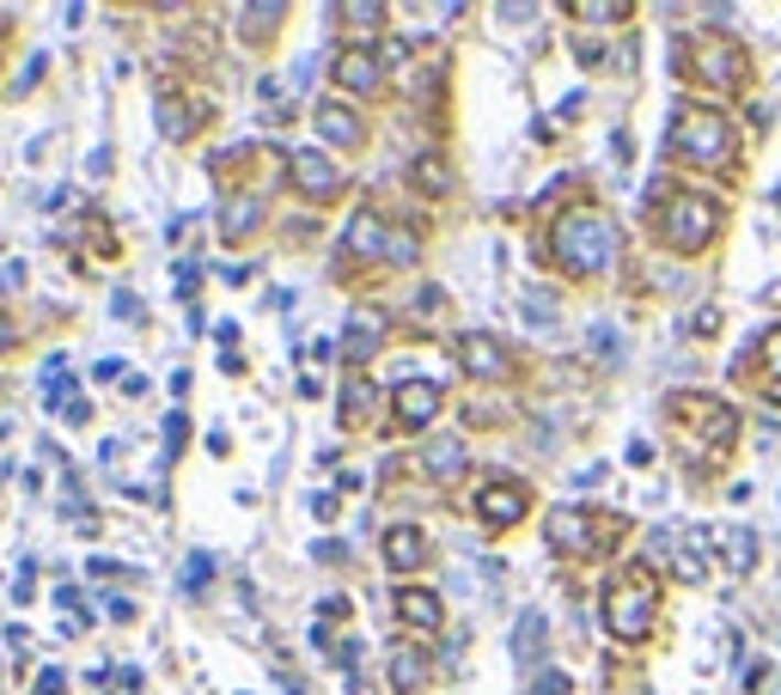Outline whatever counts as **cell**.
<instances>
[{"label": "cell", "instance_id": "3", "mask_svg": "<svg viewBox=\"0 0 781 695\" xmlns=\"http://www.w3.org/2000/svg\"><path fill=\"white\" fill-rule=\"evenodd\" d=\"M672 146L684 159H696V165H720V159L733 153V129H727V117H715V110L677 105L672 110Z\"/></svg>", "mask_w": 781, "mask_h": 695}, {"label": "cell", "instance_id": "28", "mask_svg": "<svg viewBox=\"0 0 781 695\" xmlns=\"http://www.w3.org/2000/svg\"><path fill=\"white\" fill-rule=\"evenodd\" d=\"M568 13H574V19H586V25H617V19L629 13V7H622V0H574Z\"/></svg>", "mask_w": 781, "mask_h": 695}, {"label": "cell", "instance_id": "19", "mask_svg": "<svg viewBox=\"0 0 781 695\" xmlns=\"http://www.w3.org/2000/svg\"><path fill=\"white\" fill-rule=\"evenodd\" d=\"M708 555H715L708 525H690L684 543H677V574H684V579H708Z\"/></svg>", "mask_w": 781, "mask_h": 695}, {"label": "cell", "instance_id": "20", "mask_svg": "<svg viewBox=\"0 0 781 695\" xmlns=\"http://www.w3.org/2000/svg\"><path fill=\"white\" fill-rule=\"evenodd\" d=\"M720 550H727V574H751L757 555H763L751 525H727V531H720Z\"/></svg>", "mask_w": 781, "mask_h": 695}, {"label": "cell", "instance_id": "13", "mask_svg": "<svg viewBox=\"0 0 781 695\" xmlns=\"http://www.w3.org/2000/svg\"><path fill=\"white\" fill-rule=\"evenodd\" d=\"M422 562H427L422 525H391L384 531V567H391V574H415Z\"/></svg>", "mask_w": 781, "mask_h": 695}, {"label": "cell", "instance_id": "30", "mask_svg": "<svg viewBox=\"0 0 781 695\" xmlns=\"http://www.w3.org/2000/svg\"><path fill=\"white\" fill-rule=\"evenodd\" d=\"M208 579H214V555H208V550L184 555V591H202Z\"/></svg>", "mask_w": 781, "mask_h": 695}, {"label": "cell", "instance_id": "7", "mask_svg": "<svg viewBox=\"0 0 781 695\" xmlns=\"http://www.w3.org/2000/svg\"><path fill=\"white\" fill-rule=\"evenodd\" d=\"M458 367L470 379H507V348L489 336V329H464L458 336Z\"/></svg>", "mask_w": 781, "mask_h": 695}, {"label": "cell", "instance_id": "41", "mask_svg": "<svg viewBox=\"0 0 781 695\" xmlns=\"http://www.w3.org/2000/svg\"><path fill=\"white\" fill-rule=\"evenodd\" d=\"M763 677H769V665H763V659H751V665H745V689H757Z\"/></svg>", "mask_w": 781, "mask_h": 695}, {"label": "cell", "instance_id": "18", "mask_svg": "<svg viewBox=\"0 0 781 695\" xmlns=\"http://www.w3.org/2000/svg\"><path fill=\"white\" fill-rule=\"evenodd\" d=\"M422 470H427V476H440V482L464 476V439H458V433H440V439H427V452H422Z\"/></svg>", "mask_w": 781, "mask_h": 695}, {"label": "cell", "instance_id": "38", "mask_svg": "<svg viewBox=\"0 0 781 695\" xmlns=\"http://www.w3.org/2000/svg\"><path fill=\"white\" fill-rule=\"evenodd\" d=\"M196 275H202V263H177V300L196 293Z\"/></svg>", "mask_w": 781, "mask_h": 695}, {"label": "cell", "instance_id": "1", "mask_svg": "<svg viewBox=\"0 0 781 695\" xmlns=\"http://www.w3.org/2000/svg\"><path fill=\"white\" fill-rule=\"evenodd\" d=\"M550 250H556V263L568 269V275H598V269H610V257H617V226L598 208H568L556 220V232H550Z\"/></svg>", "mask_w": 781, "mask_h": 695}, {"label": "cell", "instance_id": "26", "mask_svg": "<svg viewBox=\"0 0 781 695\" xmlns=\"http://www.w3.org/2000/svg\"><path fill=\"white\" fill-rule=\"evenodd\" d=\"M410 177H415V184H422V189H427V196H440V189H446V184H452V171H446V159H434V153H422V159H415V165H410Z\"/></svg>", "mask_w": 781, "mask_h": 695}, {"label": "cell", "instance_id": "39", "mask_svg": "<svg viewBox=\"0 0 781 695\" xmlns=\"http://www.w3.org/2000/svg\"><path fill=\"white\" fill-rule=\"evenodd\" d=\"M37 695H67V677H62V671H43V677H37Z\"/></svg>", "mask_w": 781, "mask_h": 695}, {"label": "cell", "instance_id": "35", "mask_svg": "<svg viewBox=\"0 0 781 695\" xmlns=\"http://www.w3.org/2000/svg\"><path fill=\"white\" fill-rule=\"evenodd\" d=\"M31 574H37V567L25 562V567H19V579H13V598H19V604H31V598H37V579H31Z\"/></svg>", "mask_w": 781, "mask_h": 695}, {"label": "cell", "instance_id": "33", "mask_svg": "<svg viewBox=\"0 0 781 695\" xmlns=\"http://www.w3.org/2000/svg\"><path fill=\"white\" fill-rule=\"evenodd\" d=\"M184 439H189V421L172 415V421H165V458H177V452H184Z\"/></svg>", "mask_w": 781, "mask_h": 695}, {"label": "cell", "instance_id": "8", "mask_svg": "<svg viewBox=\"0 0 781 695\" xmlns=\"http://www.w3.org/2000/svg\"><path fill=\"white\" fill-rule=\"evenodd\" d=\"M288 171H293V184H300L312 202H330V196H336V165L318 153V146H293V153H288Z\"/></svg>", "mask_w": 781, "mask_h": 695}, {"label": "cell", "instance_id": "31", "mask_svg": "<svg viewBox=\"0 0 781 695\" xmlns=\"http://www.w3.org/2000/svg\"><path fill=\"white\" fill-rule=\"evenodd\" d=\"M593 355H605V360H617V355H622L617 324H593Z\"/></svg>", "mask_w": 781, "mask_h": 695}, {"label": "cell", "instance_id": "16", "mask_svg": "<svg viewBox=\"0 0 781 695\" xmlns=\"http://www.w3.org/2000/svg\"><path fill=\"white\" fill-rule=\"evenodd\" d=\"M312 122H318V134H324L330 146H355V141H360V117L343 105V98H324Z\"/></svg>", "mask_w": 781, "mask_h": 695}, {"label": "cell", "instance_id": "14", "mask_svg": "<svg viewBox=\"0 0 781 695\" xmlns=\"http://www.w3.org/2000/svg\"><path fill=\"white\" fill-rule=\"evenodd\" d=\"M391 604H398V617L410 622L415 634H434L440 622H446V610H440V598H434V591H422V586H403V591H398V598H391Z\"/></svg>", "mask_w": 781, "mask_h": 695}, {"label": "cell", "instance_id": "27", "mask_svg": "<svg viewBox=\"0 0 781 695\" xmlns=\"http://www.w3.org/2000/svg\"><path fill=\"white\" fill-rule=\"evenodd\" d=\"M367 409H372V384L367 379H348L343 384V421H348V427H360V421H367Z\"/></svg>", "mask_w": 781, "mask_h": 695}, {"label": "cell", "instance_id": "5", "mask_svg": "<svg viewBox=\"0 0 781 695\" xmlns=\"http://www.w3.org/2000/svg\"><path fill=\"white\" fill-rule=\"evenodd\" d=\"M690 74L708 79V86H720V93H739V86H745V55L733 50L727 37H696V50H690Z\"/></svg>", "mask_w": 781, "mask_h": 695}, {"label": "cell", "instance_id": "11", "mask_svg": "<svg viewBox=\"0 0 781 695\" xmlns=\"http://www.w3.org/2000/svg\"><path fill=\"white\" fill-rule=\"evenodd\" d=\"M477 512H482V525H495V531L519 525V519H525V488L519 482H489L477 495Z\"/></svg>", "mask_w": 781, "mask_h": 695}, {"label": "cell", "instance_id": "25", "mask_svg": "<svg viewBox=\"0 0 781 695\" xmlns=\"http://www.w3.org/2000/svg\"><path fill=\"white\" fill-rule=\"evenodd\" d=\"M281 19H288V7H245V13H239V31H245L251 43H263L269 31L281 25Z\"/></svg>", "mask_w": 781, "mask_h": 695}, {"label": "cell", "instance_id": "24", "mask_svg": "<svg viewBox=\"0 0 781 695\" xmlns=\"http://www.w3.org/2000/svg\"><path fill=\"white\" fill-rule=\"evenodd\" d=\"M757 360H763V397H769V403H781V324L763 336V355H757Z\"/></svg>", "mask_w": 781, "mask_h": 695}, {"label": "cell", "instance_id": "6", "mask_svg": "<svg viewBox=\"0 0 781 695\" xmlns=\"http://www.w3.org/2000/svg\"><path fill=\"white\" fill-rule=\"evenodd\" d=\"M330 79H336V86H348V93L367 98V93H379V79H384V55L367 50V43H355V50H336Z\"/></svg>", "mask_w": 781, "mask_h": 695}, {"label": "cell", "instance_id": "37", "mask_svg": "<svg viewBox=\"0 0 781 695\" xmlns=\"http://www.w3.org/2000/svg\"><path fill=\"white\" fill-rule=\"evenodd\" d=\"M715 324H720V312L715 305H702V312L690 317V336H715Z\"/></svg>", "mask_w": 781, "mask_h": 695}, {"label": "cell", "instance_id": "44", "mask_svg": "<svg viewBox=\"0 0 781 695\" xmlns=\"http://www.w3.org/2000/svg\"><path fill=\"white\" fill-rule=\"evenodd\" d=\"M0 19H7V13H0Z\"/></svg>", "mask_w": 781, "mask_h": 695}, {"label": "cell", "instance_id": "4", "mask_svg": "<svg viewBox=\"0 0 781 695\" xmlns=\"http://www.w3.org/2000/svg\"><path fill=\"white\" fill-rule=\"evenodd\" d=\"M715 232H720V208H715L708 196H690V189H684V196L665 202V214H660V238H665L672 250H702Z\"/></svg>", "mask_w": 781, "mask_h": 695}, {"label": "cell", "instance_id": "40", "mask_svg": "<svg viewBox=\"0 0 781 695\" xmlns=\"http://www.w3.org/2000/svg\"><path fill=\"white\" fill-rule=\"evenodd\" d=\"M251 275H257L251 263H226V269H220V281H226V287H245V281H251Z\"/></svg>", "mask_w": 781, "mask_h": 695}, {"label": "cell", "instance_id": "22", "mask_svg": "<svg viewBox=\"0 0 781 695\" xmlns=\"http://www.w3.org/2000/svg\"><path fill=\"white\" fill-rule=\"evenodd\" d=\"M543 641H550V622H543L538 610H525V617H519V629H513V659H519V665H538Z\"/></svg>", "mask_w": 781, "mask_h": 695}, {"label": "cell", "instance_id": "12", "mask_svg": "<svg viewBox=\"0 0 781 695\" xmlns=\"http://www.w3.org/2000/svg\"><path fill=\"white\" fill-rule=\"evenodd\" d=\"M586 525H593L586 512L556 507V512H550V550H562V555H586V550H598V537H593Z\"/></svg>", "mask_w": 781, "mask_h": 695}, {"label": "cell", "instance_id": "23", "mask_svg": "<svg viewBox=\"0 0 781 695\" xmlns=\"http://www.w3.org/2000/svg\"><path fill=\"white\" fill-rule=\"evenodd\" d=\"M422 677H427V653H415V647H391V683L410 695V689H422Z\"/></svg>", "mask_w": 781, "mask_h": 695}, {"label": "cell", "instance_id": "29", "mask_svg": "<svg viewBox=\"0 0 781 695\" xmlns=\"http://www.w3.org/2000/svg\"><path fill=\"white\" fill-rule=\"evenodd\" d=\"M189 122H196V117H189V105H184V98H172V93H165V98H160V129L172 134V141H184V134H189Z\"/></svg>", "mask_w": 781, "mask_h": 695}, {"label": "cell", "instance_id": "10", "mask_svg": "<svg viewBox=\"0 0 781 695\" xmlns=\"http://www.w3.org/2000/svg\"><path fill=\"white\" fill-rule=\"evenodd\" d=\"M391 409H398L403 427H427V421L440 415V384L434 379H403L398 391H391Z\"/></svg>", "mask_w": 781, "mask_h": 695}, {"label": "cell", "instance_id": "2", "mask_svg": "<svg viewBox=\"0 0 781 695\" xmlns=\"http://www.w3.org/2000/svg\"><path fill=\"white\" fill-rule=\"evenodd\" d=\"M653 610H660V586H653L641 567H622L605 586V622L617 641H641L653 629Z\"/></svg>", "mask_w": 781, "mask_h": 695}, {"label": "cell", "instance_id": "9", "mask_svg": "<svg viewBox=\"0 0 781 695\" xmlns=\"http://www.w3.org/2000/svg\"><path fill=\"white\" fill-rule=\"evenodd\" d=\"M672 415H684V421H696V433H708L715 446H727L733 439V409L727 403H715V397H672Z\"/></svg>", "mask_w": 781, "mask_h": 695}, {"label": "cell", "instance_id": "15", "mask_svg": "<svg viewBox=\"0 0 781 695\" xmlns=\"http://www.w3.org/2000/svg\"><path fill=\"white\" fill-rule=\"evenodd\" d=\"M343 245H348V257H391V238H384V226H379L372 208H360L355 220H348Z\"/></svg>", "mask_w": 781, "mask_h": 695}, {"label": "cell", "instance_id": "36", "mask_svg": "<svg viewBox=\"0 0 781 695\" xmlns=\"http://www.w3.org/2000/svg\"><path fill=\"white\" fill-rule=\"evenodd\" d=\"M648 555H653V562H665V555H672V531H665V525L648 531Z\"/></svg>", "mask_w": 781, "mask_h": 695}, {"label": "cell", "instance_id": "32", "mask_svg": "<svg viewBox=\"0 0 781 695\" xmlns=\"http://www.w3.org/2000/svg\"><path fill=\"white\" fill-rule=\"evenodd\" d=\"M343 19H348V25H379L384 7H372V0H355V7H343Z\"/></svg>", "mask_w": 781, "mask_h": 695}, {"label": "cell", "instance_id": "43", "mask_svg": "<svg viewBox=\"0 0 781 695\" xmlns=\"http://www.w3.org/2000/svg\"><path fill=\"white\" fill-rule=\"evenodd\" d=\"M7 341H13V324H7V312H0V348H7Z\"/></svg>", "mask_w": 781, "mask_h": 695}, {"label": "cell", "instance_id": "21", "mask_svg": "<svg viewBox=\"0 0 781 695\" xmlns=\"http://www.w3.org/2000/svg\"><path fill=\"white\" fill-rule=\"evenodd\" d=\"M257 220H263V202L257 196H226L220 202V238H245Z\"/></svg>", "mask_w": 781, "mask_h": 695}, {"label": "cell", "instance_id": "42", "mask_svg": "<svg viewBox=\"0 0 781 695\" xmlns=\"http://www.w3.org/2000/svg\"><path fill=\"white\" fill-rule=\"evenodd\" d=\"M531 695H568V677H543Z\"/></svg>", "mask_w": 781, "mask_h": 695}, {"label": "cell", "instance_id": "17", "mask_svg": "<svg viewBox=\"0 0 781 695\" xmlns=\"http://www.w3.org/2000/svg\"><path fill=\"white\" fill-rule=\"evenodd\" d=\"M379 341H384V329H379V317L367 312V317H355V324H348V336L336 341V355H343L348 367H360V360L379 355Z\"/></svg>", "mask_w": 781, "mask_h": 695}, {"label": "cell", "instance_id": "34", "mask_svg": "<svg viewBox=\"0 0 781 695\" xmlns=\"http://www.w3.org/2000/svg\"><path fill=\"white\" fill-rule=\"evenodd\" d=\"M86 574H93V579H129L134 567H122V562H105V555H93V562H86Z\"/></svg>", "mask_w": 781, "mask_h": 695}]
</instances>
